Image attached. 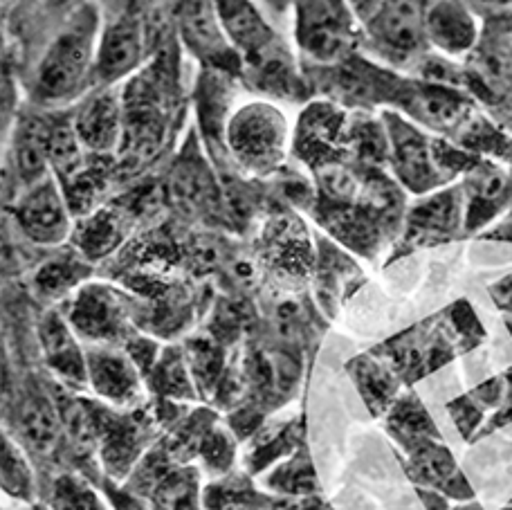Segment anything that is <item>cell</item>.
<instances>
[{"label":"cell","mask_w":512,"mask_h":510,"mask_svg":"<svg viewBox=\"0 0 512 510\" xmlns=\"http://www.w3.org/2000/svg\"><path fill=\"white\" fill-rule=\"evenodd\" d=\"M43 7L48 9L52 14H61V16H70L75 9H79L81 5H86L88 0H41Z\"/></svg>","instance_id":"cell-28"},{"label":"cell","mask_w":512,"mask_h":510,"mask_svg":"<svg viewBox=\"0 0 512 510\" xmlns=\"http://www.w3.org/2000/svg\"><path fill=\"white\" fill-rule=\"evenodd\" d=\"M140 3H146V0H133V5L140 7Z\"/></svg>","instance_id":"cell-33"},{"label":"cell","mask_w":512,"mask_h":510,"mask_svg":"<svg viewBox=\"0 0 512 510\" xmlns=\"http://www.w3.org/2000/svg\"><path fill=\"white\" fill-rule=\"evenodd\" d=\"M427 0H382L362 23L364 48L398 70H411L432 52L425 30Z\"/></svg>","instance_id":"cell-4"},{"label":"cell","mask_w":512,"mask_h":510,"mask_svg":"<svg viewBox=\"0 0 512 510\" xmlns=\"http://www.w3.org/2000/svg\"><path fill=\"white\" fill-rule=\"evenodd\" d=\"M510 200H512V176H510Z\"/></svg>","instance_id":"cell-34"},{"label":"cell","mask_w":512,"mask_h":510,"mask_svg":"<svg viewBox=\"0 0 512 510\" xmlns=\"http://www.w3.org/2000/svg\"><path fill=\"white\" fill-rule=\"evenodd\" d=\"M425 30L429 48L450 59L468 57L481 36L470 0H427Z\"/></svg>","instance_id":"cell-11"},{"label":"cell","mask_w":512,"mask_h":510,"mask_svg":"<svg viewBox=\"0 0 512 510\" xmlns=\"http://www.w3.org/2000/svg\"><path fill=\"white\" fill-rule=\"evenodd\" d=\"M81 277V266L72 259H57L50 261L48 266H43L39 275H36V286L43 295L57 297L61 293L75 284V281Z\"/></svg>","instance_id":"cell-24"},{"label":"cell","mask_w":512,"mask_h":510,"mask_svg":"<svg viewBox=\"0 0 512 510\" xmlns=\"http://www.w3.org/2000/svg\"><path fill=\"white\" fill-rule=\"evenodd\" d=\"M384 131L389 140V160L396 178L414 194H427L450 180L445 162L438 160L434 142L418 124L402 120L396 113H384Z\"/></svg>","instance_id":"cell-8"},{"label":"cell","mask_w":512,"mask_h":510,"mask_svg":"<svg viewBox=\"0 0 512 510\" xmlns=\"http://www.w3.org/2000/svg\"><path fill=\"white\" fill-rule=\"evenodd\" d=\"M492 297H495V302L499 308H504V311L512 313V275L506 277L504 281H499V284L490 290Z\"/></svg>","instance_id":"cell-27"},{"label":"cell","mask_w":512,"mask_h":510,"mask_svg":"<svg viewBox=\"0 0 512 510\" xmlns=\"http://www.w3.org/2000/svg\"><path fill=\"white\" fill-rule=\"evenodd\" d=\"M122 230V216L117 212H111V209H106V212L88 216V221L81 225V230L77 234V243L90 259H97L102 257V254L111 252L115 245L120 243Z\"/></svg>","instance_id":"cell-21"},{"label":"cell","mask_w":512,"mask_h":510,"mask_svg":"<svg viewBox=\"0 0 512 510\" xmlns=\"http://www.w3.org/2000/svg\"><path fill=\"white\" fill-rule=\"evenodd\" d=\"M88 382L99 396L115 405H133L142 398V380L137 364L124 353L93 349L86 355Z\"/></svg>","instance_id":"cell-14"},{"label":"cell","mask_w":512,"mask_h":510,"mask_svg":"<svg viewBox=\"0 0 512 510\" xmlns=\"http://www.w3.org/2000/svg\"><path fill=\"white\" fill-rule=\"evenodd\" d=\"M50 129L41 120H23L18 126L14 138V153H16V169L27 185H36V182L45 178V169H48V140Z\"/></svg>","instance_id":"cell-19"},{"label":"cell","mask_w":512,"mask_h":510,"mask_svg":"<svg viewBox=\"0 0 512 510\" xmlns=\"http://www.w3.org/2000/svg\"><path fill=\"white\" fill-rule=\"evenodd\" d=\"M158 376L162 382V391H167V394H187V376H185V364L180 362V358L176 355H171V358H164L158 367Z\"/></svg>","instance_id":"cell-26"},{"label":"cell","mask_w":512,"mask_h":510,"mask_svg":"<svg viewBox=\"0 0 512 510\" xmlns=\"http://www.w3.org/2000/svg\"><path fill=\"white\" fill-rule=\"evenodd\" d=\"M99 39L97 5H81L63 21V30L43 54L34 77V97L41 104H63L95 84Z\"/></svg>","instance_id":"cell-1"},{"label":"cell","mask_w":512,"mask_h":510,"mask_svg":"<svg viewBox=\"0 0 512 510\" xmlns=\"http://www.w3.org/2000/svg\"><path fill=\"white\" fill-rule=\"evenodd\" d=\"M459 510H481L479 506H465V508H459Z\"/></svg>","instance_id":"cell-32"},{"label":"cell","mask_w":512,"mask_h":510,"mask_svg":"<svg viewBox=\"0 0 512 510\" xmlns=\"http://www.w3.org/2000/svg\"><path fill=\"white\" fill-rule=\"evenodd\" d=\"M70 324L81 338L113 342L126 331V302L113 288L90 284L79 290L70 308Z\"/></svg>","instance_id":"cell-12"},{"label":"cell","mask_w":512,"mask_h":510,"mask_svg":"<svg viewBox=\"0 0 512 510\" xmlns=\"http://www.w3.org/2000/svg\"><path fill=\"white\" fill-rule=\"evenodd\" d=\"M21 230L41 245H57L70 234V203L50 176L36 182L16 207Z\"/></svg>","instance_id":"cell-10"},{"label":"cell","mask_w":512,"mask_h":510,"mask_svg":"<svg viewBox=\"0 0 512 510\" xmlns=\"http://www.w3.org/2000/svg\"><path fill=\"white\" fill-rule=\"evenodd\" d=\"M18 425H21L23 439L32 445L34 450H48L57 441L59 434V414L54 405L45 396H32L25 400L18 414Z\"/></svg>","instance_id":"cell-20"},{"label":"cell","mask_w":512,"mask_h":510,"mask_svg":"<svg viewBox=\"0 0 512 510\" xmlns=\"http://www.w3.org/2000/svg\"><path fill=\"white\" fill-rule=\"evenodd\" d=\"M256 3L261 5V9L268 16L281 18L290 12L292 5H295V0H256Z\"/></svg>","instance_id":"cell-29"},{"label":"cell","mask_w":512,"mask_h":510,"mask_svg":"<svg viewBox=\"0 0 512 510\" xmlns=\"http://www.w3.org/2000/svg\"><path fill=\"white\" fill-rule=\"evenodd\" d=\"M353 378L358 380L362 396L367 398V403L371 405L373 412H382V409L389 407V400L393 396V380L387 371L378 367L376 362L371 360H358L353 371Z\"/></svg>","instance_id":"cell-23"},{"label":"cell","mask_w":512,"mask_h":510,"mask_svg":"<svg viewBox=\"0 0 512 510\" xmlns=\"http://www.w3.org/2000/svg\"><path fill=\"white\" fill-rule=\"evenodd\" d=\"M225 144L243 169L254 173L274 171L286 158V115L265 102L245 104L227 120Z\"/></svg>","instance_id":"cell-5"},{"label":"cell","mask_w":512,"mask_h":510,"mask_svg":"<svg viewBox=\"0 0 512 510\" xmlns=\"http://www.w3.org/2000/svg\"><path fill=\"white\" fill-rule=\"evenodd\" d=\"M214 5L227 39L239 57L252 66L259 90H268L277 97L301 95L288 52L281 48L261 5L256 0H214Z\"/></svg>","instance_id":"cell-2"},{"label":"cell","mask_w":512,"mask_h":510,"mask_svg":"<svg viewBox=\"0 0 512 510\" xmlns=\"http://www.w3.org/2000/svg\"><path fill=\"white\" fill-rule=\"evenodd\" d=\"M52 510H108L104 499L99 497L86 481L79 477L63 475L52 486L50 495Z\"/></svg>","instance_id":"cell-22"},{"label":"cell","mask_w":512,"mask_h":510,"mask_svg":"<svg viewBox=\"0 0 512 510\" xmlns=\"http://www.w3.org/2000/svg\"><path fill=\"white\" fill-rule=\"evenodd\" d=\"M3 481L5 488L12 490L16 495H25L30 490V470H27V463L21 457V452L12 448V443L5 441V452H3Z\"/></svg>","instance_id":"cell-25"},{"label":"cell","mask_w":512,"mask_h":510,"mask_svg":"<svg viewBox=\"0 0 512 510\" xmlns=\"http://www.w3.org/2000/svg\"><path fill=\"white\" fill-rule=\"evenodd\" d=\"M295 41L315 63L333 66L362 43V21L349 0H295Z\"/></svg>","instance_id":"cell-3"},{"label":"cell","mask_w":512,"mask_h":510,"mask_svg":"<svg viewBox=\"0 0 512 510\" xmlns=\"http://www.w3.org/2000/svg\"><path fill=\"white\" fill-rule=\"evenodd\" d=\"M144 41L146 34L142 16L133 9H128V12L108 23L97 48L95 84L104 88L115 86L128 72L140 66Z\"/></svg>","instance_id":"cell-9"},{"label":"cell","mask_w":512,"mask_h":510,"mask_svg":"<svg viewBox=\"0 0 512 510\" xmlns=\"http://www.w3.org/2000/svg\"><path fill=\"white\" fill-rule=\"evenodd\" d=\"M483 3H495L501 7H508V5H512V0H483Z\"/></svg>","instance_id":"cell-31"},{"label":"cell","mask_w":512,"mask_h":510,"mask_svg":"<svg viewBox=\"0 0 512 510\" xmlns=\"http://www.w3.org/2000/svg\"><path fill=\"white\" fill-rule=\"evenodd\" d=\"M39 335L50 369L75 389L88 385L86 355L81 353L77 340L72 338L68 322L57 313H48L39 326Z\"/></svg>","instance_id":"cell-15"},{"label":"cell","mask_w":512,"mask_h":510,"mask_svg":"<svg viewBox=\"0 0 512 510\" xmlns=\"http://www.w3.org/2000/svg\"><path fill=\"white\" fill-rule=\"evenodd\" d=\"M167 14L180 41L207 70L239 72L241 57L227 39L214 0H167Z\"/></svg>","instance_id":"cell-7"},{"label":"cell","mask_w":512,"mask_h":510,"mask_svg":"<svg viewBox=\"0 0 512 510\" xmlns=\"http://www.w3.org/2000/svg\"><path fill=\"white\" fill-rule=\"evenodd\" d=\"M465 191L470 198L468 227H479L483 221L497 214V209L510 200V178L508 173L492 165V162H479L470 171Z\"/></svg>","instance_id":"cell-17"},{"label":"cell","mask_w":512,"mask_h":510,"mask_svg":"<svg viewBox=\"0 0 512 510\" xmlns=\"http://www.w3.org/2000/svg\"><path fill=\"white\" fill-rule=\"evenodd\" d=\"M349 3L353 5L355 14H358V18L364 23L373 12H376L382 0H349Z\"/></svg>","instance_id":"cell-30"},{"label":"cell","mask_w":512,"mask_h":510,"mask_svg":"<svg viewBox=\"0 0 512 510\" xmlns=\"http://www.w3.org/2000/svg\"><path fill=\"white\" fill-rule=\"evenodd\" d=\"M75 131L84 149L108 153L120 149L124 138V95L115 86L90 95L75 117Z\"/></svg>","instance_id":"cell-13"},{"label":"cell","mask_w":512,"mask_h":510,"mask_svg":"<svg viewBox=\"0 0 512 510\" xmlns=\"http://www.w3.org/2000/svg\"><path fill=\"white\" fill-rule=\"evenodd\" d=\"M463 196L461 189H447L429 196L409 212L407 234L414 243H436L454 236L461 227Z\"/></svg>","instance_id":"cell-16"},{"label":"cell","mask_w":512,"mask_h":510,"mask_svg":"<svg viewBox=\"0 0 512 510\" xmlns=\"http://www.w3.org/2000/svg\"><path fill=\"white\" fill-rule=\"evenodd\" d=\"M465 90L488 108L512 113V18L495 16L463 63Z\"/></svg>","instance_id":"cell-6"},{"label":"cell","mask_w":512,"mask_h":510,"mask_svg":"<svg viewBox=\"0 0 512 510\" xmlns=\"http://www.w3.org/2000/svg\"><path fill=\"white\" fill-rule=\"evenodd\" d=\"M411 450V463H414V475L423 481V484L432 486L436 490H443L450 497L468 499L470 488L459 475V468L454 466L443 445H438L434 439L423 441L414 445Z\"/></svg>","instance_id":"cell-18"}]
</instances>
